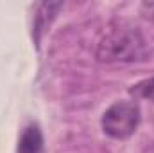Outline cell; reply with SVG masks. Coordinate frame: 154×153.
<instances>
[{
    "label": "cell",
    "instance_id": "1",
    "mask_svg": "<svg viewBox=\"0 0 154 153\" xmlns=\"http://www.w3.org/2000/svg\"><path fill=\"white\" fill-rule=\"evenodd\" d=\"M145 40L134 29H116L100 40L97 60L102 63H133L145 56Z\"/></svg>",
    "mask_w": 154,
    "mask_h": 153
},
{
    "label": "cell",
    "instance_id": "2",
    "mask_svg": "<svg viewBox=\"0 0 154 153\" xmlns=\"http://www.w3.org/2000/svg\"><path fill=\"white\" fill-rule=\"evenodd\" d=\"M140 122V106L133 101H118L102 115V130L113 139H127L134 133Z\"/></svg>",
    "mask_w": 154,
    "mask_h": 153
},
{
    "label": "cell",
    "instance_id": "3",
    "mask_svg": "<svg viewBox=\"0 0 154 153\" xmlns=\"http://www.w3.org/2000/svg\"><path fill=\"white\" fill-rule=\"evenodd\" d=\"M41 146H43V137H41L39 128L34 126V124L27 126L23 135H22V139H20L18 153H39Z\"/></svg>",
    "mask_w": 154,
    "mask_h": 153
},
{
    "label": "cell",
    "instance_id": "4",
    "mask_svg": "<svg viewBox=\"0 0 154 153\" xmlns=\"http://www.w3.org/2000/svg\"><path fill=\"white\" fill-rule=\"evenodd\" d=\"M131 94L136 96V97H143V99L154 101V77L145 79V81L138 83L136 86H133L131 88Z\"/></svg>",
    "mask_w": 154,
    "mask_h": 153
},
{
    "label": "cell",
    "instance_id": "5",
    "mask_svg": "<svg viewBox=\"0 0 154 153\" xmlns=\"http://www.w3.org/2000/svg\"><path fill=\"white\" fill-rule=\"evenodd\" d=\"M142 13H143L147 18L154 20V2H145V4H142Z\"/></svg>",
    "mask_w": 154,
    "mask_h": 153
}]
</instances>
